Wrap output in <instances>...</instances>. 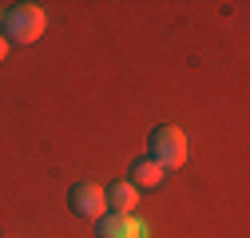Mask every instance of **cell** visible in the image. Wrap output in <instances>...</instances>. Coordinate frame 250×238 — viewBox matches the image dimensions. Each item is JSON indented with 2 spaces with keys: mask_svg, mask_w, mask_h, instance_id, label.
<instances>
[{
  "mask_svg": "<svg viewBox=\"0 0 250 238\" xmlns=\"http://www.w3.org/2000/svg\"><path fill=\"white\" fill-rule=\"evenodd\" d=\"M48 28V12L40 4H12L4 12V40L8 44H36Z\"/></svg>",
  "mask_w": 250,
  "mask_h": 238,
  "instance_id": "1",
  "label": "cell"
},
{
  "mask_svg": "<svg viewBox=\"0 0 250 238\" xmlns=\"http://www.w3.org/2000/svg\"><path fill=\"white\" fill-rule=\"evenodd\" d=\"M151 159L159 163L163 171H175V167H183V159H187V135H183V127H155L151 131Z\"/></svg>",
  "mask_w": 250,
  "mask_h": 238,
  "instance_id": "2",
  "label": "cell"
},
{
  "mask_svg": "<svg viewBox=\"0 0 250 238\" xmlns=\"http://www.w3.org/2000/svg\"><path fill=\"white\" fill-rule=\"evenodd\" d=\"M68 202H72V211H76L80 218H91V222H100V218L107 215V195H104L100 183H80V187H72Z\"/></svg>",
  "mask_w": 250,
  "mask_h": 238,
  "instance_id": "3",
  "label": "cell"
},
{
  "mask_svg": "<svg viewBox=\"0 0 250 238\" xmlns=\"http://www.w3.org/2000/svg\"><path fill=\"white\" fill-rule=\"evenodd\" d=\"M96 238H151V226L135 215H104Z\"/></svg>",
  "mask_w": 250,
  "mask_h": 238,
  "instance_id": "4",
  "label": "cell"
},
{
  "mask_svg": "<svg viewBox=\"0 0 250 238\" xmlns=\"http://www.w3.org/2000/svg\"><path fill=\"white\" fill-rule=\"evenodd\" d=\"M104 195H107V206H111L115 215H135V206H139V187H131L127 178H119V183L104 187Z\"/></svg>",
  "mask_w": 250,
  "mask_h": 238,
  "instance_id": "5",
  "label": "cell"
},
{
  "mask_svg": "<svg viewBox=\"0 0 250 238\" xmlns=\"http://www.w3.org/2000/svg\"><path fill=\"white\" fill-rule=\"evenodd\" d=\"M163 175H167V171L155 163V159H139V163H131V178H127V183H131V187H159Z\"/></svg>",
  "mask_w": 250,
  "mask_h": 238,
  "instance_id": "6",
  "label": "cell"
},
{
  "mask_svg": "<svg viewBox=\"0 0 250 238\" xmlns=\"http://www.w3.org/2000/svg\"><path fill=\"white\" fill-rule=\"evenodd\" d=\"M8 48H12V44L4 40V32H0V64H4V56H8Z\"/></svg>",
  "mask_w": 250,
  "mask_h": 238,
  "instance_id": "7",
  "label": "cell"
},
{
  "mask_svg": "<svg viewBox=\"0 0 250 238\" xmlns=\"http://www.w3.org/2000/svg\"><path fill=\"white\" fill-rule=\"evenodd\" d=\"M0 28H4V8H0Z\"/></svg>",
  "mask_w": 250,
  "mask_h": 238,
  "instance_id": "8",
  "label": "cell"
}]
</instances>
